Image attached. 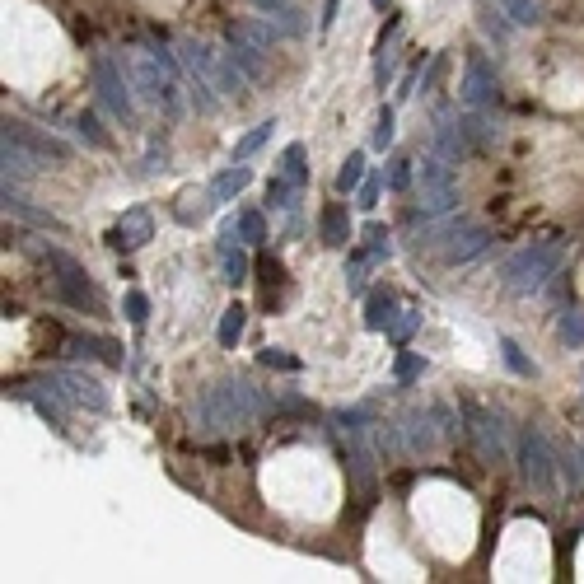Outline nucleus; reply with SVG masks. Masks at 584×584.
<instances>
[{
	"instance_id": "nucleus-1",
	"label": "nucleus",
	"mask_w": 584,
	"mask_h": 584,
	"mask_svg": "<svg viewBox=\"0 0 584 584\" xmlns=\"http://www.w3.org/2000/svg\"><path fill=\"white\" fill-rule=\"evenodd\" d=\"M253 416H262V393H257L248 379H220V384L206 388L197 398V407H192V421H197L201 435L248 426Z\"/></svg>"
},
{
	"instance_id": "nucleus-2",
	"label": "nucleus",
	"mask_w": 584,
	"mask_h": 584,
	"mask_svg": "<svg viewBox=\"0 0 584 584\" xmlns=\"http://www.w3.org/2000/svg\"><path fill=\"white\" fill-rule=\"evenodd\" d=\"M458 211V178L454 164L444 155H426L416 159V206L407 211L412 225H426V220H440V215Z\"/></svg>"
},
{
	"instance_id": "nucleus-3",
	"label": "nucleus",
	"mask_w": 584,
	"mask_h": 584,
	"mask_svg": "<svg viewBox=\"0 0 584 584\" xmlns=\"http://www.w3.org/2000/svg\"><path fill=\"white\" fill-rule=\"evenodd\" d=\"M38 257L57 271V300L66 304V309H75V314H94V318L108 314L99 285L89 281V271L80 267L71 253H61V248H52V243H38Z\"/></svg>"
},
{
	"instance_id": "nucleus-4",
	"label": "nucleus",
	"mask_w": 584,
	"mask_h": 584,
	"mask_svg": "<svg viewBox=\"0 0 584 584\" xmlns=\"http://www.w3.org/2000/svg\"><path fill=\"white\" fill-rule=\"evenodd\" d=\"M561 267V239H547V243H533V248H519V253L500 267V281L510 295H533L542 285L556 276Z\"/></svg>"
},
{
	"instance_id": "nucleus-5",
	"label": "nucleus",
	"mask_w": 584,
	"mask_h": 584,
	"mask_svg": "<svg viewBox=\"0 0 584 584\" xmlns=\"http://www.w3.org/2000/svg\"><path fill=\"white\" fill-rule=\"evenodd\" d=\"M89 71H94V94H99V103L122 122V127H131V122H136V94H131V80H127V61L99 52V57L89 61Z\"/></svg>"
},
{
	"instance_id": "nucleus-6",
	"label": "nucleus",
	"mask_w": 584,
	"mask_h": 584,
	"mask_svg": "<svg viewBox=\"0 0 584 584\" xmlns=\"http://www.w3.org/2000/svg\"><path fill=\"white\" fill-rule=\"evenodd\" d=\"M463 412H468L463 435L482 449L486 463H505V454H510V426H505V412H491V407H482V402H463Z\"/></svg>"
},
{
	"instance_id": "nucleus-7",
	"label": "nucleus",
	"mask_w": 584,
	"mask_h": 584,
	"mask_svg": "<svg viewBox=\"0 0 584 584\" xmlns=\"http://www.w3.org/2000/svg\"><path fill=\"white\" fill-rule=\"evenodd\" d=\"M500 94V80L496 71H491V61H486V52H477L472 47L468 57H463V80H458V103L463 108H491Z\"/></svg>"
},
{
	"instance_id": "nucleus-8",
	"label": "nucleus",
	"mask_w": 584,
	"mask_h": 584,
	"mask_svg": "<svg viewBox=\"0 0 584 584\" xmlns=\"http://www.w3.org/2000/svg\"><path fill=\"white\" fill-rule=\"evenodd\" d=\"M556 468H561V463H556L547 435H542V430H528L524 444H519V472H524V482L547 496V491L556 486Z\"/></svg>"
},
{
	"instance_id": "nucleus-9",
	"label": "nucleus",
	"mask_w": 584,
	"mask_h": 584,
	"mask_svg": "<svg viewBox=\"0 0 584 584\" xmlns=\"http://www.w3.org/2000/svg\"><path fill=\"white\" fill-rule=\"evenodd\" d=\"M0 136H10V141H19L24 150H33L43 164H47V159H57V164H66V159H71V145L57 141V136H47V131H38V127H29V122H19V117H5Z\"/></svg>"
},
{
	"instance_id": "nucleus-10",
	"label": "nucleus",
	"mask_w": 584,
	"mask_h": 584,
	"mask_svg": "<svg viewBox=\"0 0 584 584\" xmlns=\"http://www.w3.org/2000/svg\"><path fill=\"white\" fill-rule=\"evenodd\" d=\"M486 243H491V229L486 225H472V220H463L458 215V225L449 229V239H444V262L449 267H463V262H472L477 253H486Z\"/></svg>"
},
{
	"instance_id": "nucleus-11",
	"label": "nucleus",
	"mask_w": 584,
	"mask_h": 584,
	"mask_svg": "<svg viewBox=\"0 0 584 584\" xmlns=\"http://www.w3.org/2000/svg\"><path fill=\"white\" fill-rule=\"evenodd\" d=\"M52 384L66 393V402H75V407H89V412H108V393H103V384L94 379V374H80V370H57L47 374Z\"/></svg>"
},
{
	"instance_id": "nucleus-12",
	"label": "nucleus",
	"mask_w": 584,
	"mask_h": 584,
	"mask_svg": "<svg viewBox=\"0 0 584 584\" xmlns=\"http://www.w3.org/2000/svg\"><path fill=\"white\" fill-rule=\"evenodd\" d=\"M150 234H155V220H150V211H145V206H131V211L113 225L108 243H113L117 253H136V248H145V243H150Z\"/></svg>"
},
{
	"instance_id": "nucleus-13",
	"label": "nucleus",
	"mask_w": 584,
	"mask_h": 584,
	"mask_svg": "<svg viewBox=\"0 0 584 584\" xmlns=\"http://www.w3.org/2000/svg\"><path fill=\"white\" fill-rule=\"evenodd\" d=\"M253 10L267 19V24H276L281 38H304V33H309V19H304V10L295 0H253Z\"/></svg>"
},
{
	"instance_id": "nucleus-14",
	"label": "nucleus",
	"mask_w": 584,
	"mask_h": 584,
	"mask_svg": "<svg viewBox=\"0 0 584 584\" xmlns=\"http://www.w3.org/2000/svg\"><path fill=\"white\" fill-rule=\"evenodd\" d=\"M0 206H5V215H15V220H24V225H33V229H52V234H66V225H61L57 215L43 211V206H33V201H24L15 183H5V192H0Z\"/></svg>"
},
{
	"instance_id": "nucleus-15",
	"label": "nucleus",
	"mask_w": 584,
	"mask_h": 584,
	"mask_svg": "<svg viewBox=\"0 0 584 584\" xmlns=\"http://www.w3.org/2000/svg\"><path fill=\"white\" fill-rule=\"evenodd\" d=\"M430 421H435V407H412V412L402 416V435H407V454L426 458L430 449H435V430H430Z\"/></svg>"
},
{
	"instance_id": "nucleus-16",
	"label": "nucleus",
	"mask_w": 584,
	"mask_h": 584,
	"mask_svg": "<svg viewBox=\"0 0 584 584\" xmlns=\"http://www.w3.org/2000/svg\"><path fill=\"white\" fill-rule=\"evenodd\" d=\"M468 150H472V145H468V136H463L458 113H440V117H435V155H444L449 164H458Z\"/></svg>"
},
{
	"instance_id": "nucleus-17",
	"label": "nucleus",
	"mask_w": 584,
	"mask_h": 584,
	"mask_svg": "<svg viewBox=\"0 0 584 584\" xmlns=\"http://www.w3.org/2000/svg\"><path fill=\"white\" fill-rule=\"evenodd\" d=\"M346 477H351V486H356L360 500L374 496V454L365 449V440H351V449H346Z\"/></svg>"
},
{
	"instance_id": "nucleus-18",
	"label": "nucleus",
	"mask_w": 584,
	"mask_h": 584,
	"mask_svg": "<svg viewBox=\"0 0 584 584\" xmlns=\"http://www.w3.org/2000/svg\"><path fill=\"white\" fill-rule=\"evenodd\" d=\"M253 183V169H248V159H234V164H229V169H220L211 178V187H206V192H211V201L215 206H229V201L239 197L243 187Z\"/></svg>"
},
{
	"instance_id": "nucleus-19",
	"label": "nucleus",
	"mask_w": 584,
	"mask_h": 584,
	"mask_svg": "<svg viewBox=\"0 0 584 584\" xmlns=\"http://www.w3.org/2000/svg\"><path fill=\"white\" fill-rule=\"evenodd\" d=\"M318 239L328 243V248H346L351 243V211H346V201H328L323 215H318Z\"/></svg>"
},
{
	"instance_id": "nucleus-20",
	"label": "nucleus",
	"mask_w": 584,
	"mask_h": 584,
	"mask_svg": "<svg viewBox=\"0 0 584 584\" xmlns=\"http://www.w3.org/2000/svg\"><path fill=\"white\" fill-rule=\"evenodd\" d=\"M0 164H5V183H29L33 173L43 169V159L33 155V150H24V145L19 141H10V136H5V150H0Z\"/></svg>"
},
{
	"instance_id": "nucleus-21",
	"label": "nucleus",
	"mask_w": 584,
	"mask_h": 584,
	"mask_svg": "<svg viewBox=\"0 0 584 584\" xmlns=\"http://www.w3.org/2000/svg\"><path fill=\"white\" fill-rule=\"evenodd\" d=\"M229 38H239V43L257 47V52H271L276 38H281V29H276V24H257V19H234V24H229Z\"/></svg>"
},
{
	"instance_id": "nucleus-22",
	"label": "nucleus",
	"mask_w": 584,
	"mask_h": 584,
	"mask_svg": "<svg viewBox=\"0 0 584 584\" xmlns=\"http://www.w3.org/2000/svg\"><path fill=\"white\" fill-rule=\"evenodd\" d=\"M398 314H402L398 295L379 290V295H370V304H365V328H370V332H388L393 323H398Z\"/></svg>"
},
{
	"instance_id": "nucleus-23",
	"label": "nucleus",
	"mask_w": 584,
	"mask_h": 584,
	"mask_svg": "<svg viewBox=\"0 0 584 584\" xmlns=\"http://www.w3.org/2000/svg\"><path fill=\"white\" fill-rule=\"evenodd\" d=\"M225 52H229V61H234V66L253 80V85H262V75H267V52H257V47L239 43V38H229Z\"/></svg>"
},
{
	"instance_id": "nucleus-24",
	"label": "nucleus",
	"mask_w": 584,
	"mask_h": 584,
	"mask_svg": "<svg viewBox=\"0 0 584 584\" xmlns=\"http://www.w3.org/2000/svg\"><path fill=\"white\" fill-rule=\"evenodd\" d=\"M66 356H99V360H108V365H122V346L117 342H108V337H71L66 342Z\"/></svg>"
},
{
	"instance_id": "nucleus-25",
	"label": "nucleus",
	"mask_w": 584,
	"mask_h": 584,
	"mask_svg": "<svg viewBox=\"0 0 584 584\" xmlns=\"http://www.w3.org/2000/svg\"><path fill=\"white\" fill-rule=\"evenodd\" d=\"M458 122H463V136H468L472 150H486V145L500 141V131L482 117V108H463V113H458Z\"/></svg>"
},
{
	"instance_id": "nucleus-26",
	"label": "nucleus",
	"mask_w": 584,
	"mask_h": 584,
	"mask_svg": "<svg viewBox=\"0 0 584 584\" xmlns=\"http://www.w3.org/2000/svg\"><path fill=\"white\" fill-rule=\"evenodd\" d=\"M556 463H561V472H566L570 500H580L584 496V444H570V449H561V454H556Z\"/></svg>"
},
{
	"instance_id": "nucleus-27",
	"label": "nucleus",
	"mask_w": 584,
	"mask_h": 584,
	"mask_svg": "<svg viewBox=\"0 0 584 584\" xmlns=\"http://www.w3.org/2000/svg\"><path fill=\"white\" fill-rule=\"evenodd\" d=\"M243 328H248V309L243 304H229L225 314H220V328H215V342H220V351H234L243 337Z\"/></svg>"
},
{
	"instance_id": "nucleus-28",
	"label": "nucleus",
	"mask_w": 584,
	"mask_h": 584,
	"mask_svg": "<svg viewBox=\"0 0 584 584\" xmlns=\"http://www.w3.org/2000/svg\"><path fill=\"white\" fill-rule=\"evenodd\" d=\"M304 187L300 183H290V178H285V173H271V183H267V211H295V206H300V197Z\"/></svg>"
},
{
	"instance_id": "nucleus-29",
	"label": "nucleus",
	"mask_w": 584,
	"mask_h": 584,
	"mask_svg": "<svg viewBox=\"0 0 584 584\" xmlns=\"http://www.w3.org/2000/svg\"><path fill=\"white\" fill-rule=\"evenodd\" d=\"M309 145L304 141H295V145H285V155H281V164H276V173H285L290 183H300V187H309Z\"/></svg>"
},
{
	"instance_id": "nucleus-30",
	"label": "nucleus",
	"mask_w": 584,
	"mask_h": 584,
	"mask_svg": "<svg viewBox=\"0 0 584 584\" xmlns=\"http://www.w3.org/2000/svg\"><path fill=\"white\" fill-rule=\"evenodd\" d=\"M360 183H365V150H351L346 164L337 169V197H356Z\"/></svg>"
},
{
	"instance_id": "nucleus-31",
	"label": "nucleus",
	"mask_w": 584,
	"mask_h": 584,
	"mask_svg": "<svg viewBox=\"0 0 584 584\" xmlns=\"http://www.w3.org/2000/svg\"><path fill=\"white\" fill-rule=\"evenodd\" d=\"M248 271H253V262H248V253H243V243H234V248L220 253V281L225 285H243L248 281Z\"/></svg>"
},
{
	"instance_id": "nucleus-32",
	"label": "nucleus",
	"mask_w": 584,
	"mask_h": 584,
	"mask_svg": "<svg viewBox=\"0 0 584 584\" xmlns=\"http://www.w3.org/2000/svg\"><path fill=\"white\" fill-rule=\"evenodd\" d=\"M491 5H496L505 19L524 24V29H538V24H542V5H538V0H491Z\"/></svg>"
},
{
	"instance_id": "nucleus-33",
	"label": "nucleus",
	"mask_w": 584,
	"mask_h": 584,
	"mask_svg": "<svg viewBox=\"0 0 584 584\" xmlns=\"http://www.w3.org/2000/svg\"><path fill=\"white\" fill-rule=\"evenodd\" d=\"M477 24H482V33L486 38H491V43L496 47H505L510 43V33H514V19H505L496 10V5H482V10H477Z\"/></svg>"
},
{
	"instance_id": "nucleus-34",
	"label": "nucleus",
	"mask_w": 584,
	"mask_h": 584,
	"mask_svg": "<svg viewBox=\"0 0 584 584\" xmlns=\"http://www.w3.org/2000/svg\"><path fill=\"white\" fill-rule=\"evenodd\" d=\"M271 131H276V117H267V122H257L248 136H239V145H234V159H253L262 145L271 141Z\"/></svg>"
},
{
	"instance_id": "nucleus-35",
	"label": "nucleus",
	"mask_w": 584,
	"mask_h": 584,
	"mask_svg": "<svg viewBox=\"0 0 584 584\" xmlns=\"http://www.w3.org/2000/svg\"><path fill=\"white\" fill-rule=\"evenodd\" d=\"M393 141H398V117H393V108H379V117H374V131H370V145L374 150H393Z\"/></svg>"
},
{
	"instance_id": "nucleus-36",
	"label": "nucleus",
	"mask_w": 584,
	"mask_h": 584,
	"mask_svg": "<svg viewBox=\"0 0 584 584\" xmlns=\"http://www.w3.org/2000/svg\"><path fill=\"white\" fill-rule=\"evenodd\" d=\"M384 187H388V173L374 169L370 178L360 183V192H356V206H360V211H374V206H379V197H384Z\"/></svg>"
},
{
	"instance_id": "nucleus-37",
	"label": "nucleus",
	"mask_w": 584,
	"mask_h": 584,
	"mask_svg": "<svg viewBox=\"0 0 584 584\" xmlns=\"http://www.w3.org/2000/svg\"><path fill=\"white\" fill-rule=\"evenodd\" d=\"M556 332H561V342H566L570 351H580V346H584V314H580V309H566V314H561V323H556Z\"/></svg>"
},
{
	"instance_id": "nucleus-38",
	"label": "nucleus",
	"mask_w": 584,
	"mask_h": 584,
	"mask_svg": "<svg viewBox=\"0 0 584 584\" xmlns=\"http://www.w3.org/2000/svg\"><path fill=\"white\" fill-rule=\"evenodd\" d=\"M239 239L248 243V248L267 243V220H262V211H239Z\"/></svg>"
},
{
	"instance_id": "nucleus-39",
	"label": "nucleus",
	"mask_w": 584,
	"mask_h": 584,
	"mask_svg": "<svg viewBox=\"0 0 584 584\" xmlns=\"http://www.w3.org/2000/svg\"><path fill=\"white\" fill-rule=\"evenodd\" d=\"M500 356H505V365H510L519 379H533V374H538V365H533V360L519 351V342H510V337H500Z\"/></svg>"
},
{
	"instance_id": "nucleus-40",
	"label": "nucleus",
	"mask_w": 584,
	"mask_h": 584,
	"mask_svg": "<svg viewBox=\"0 0 584 584\" xmlns=\"http://www.w3.org/2000/svg\"><path fill=\"white\" fill-rule=\"evenodd\" d=\"M75 136H80V141L89 145V150H108V136H103L99 131V122H94V113H75Z\"/></svg>"
},
{
	"instance_id": "nucleus-41",
	"label": "nucleus",
	"mask_w": 584,
	"mask_h": 584,
	"mask_svg": "<svg viewBox=\"0 0 584 584\" xmlns=\"http://www.w3.org/2000/svg\"><path fill=\"white\" fill-rule=\"evenodd\" d=\"M365 253H370L374 262L393 257V234H388L384 225H365Z\"/></svg>"
},
{
	"instance_id": "nucleus-42",
	"label": "nucleus",
	"mask_w": 584,
	"mask_h": 584,
	"mask_svg": "<svg viewBox=\"0 0 584 584\" xmlns=\"http://www.w3.org/2000/svg\"><path fill=\"white\" fill-rule=\"evenodd\" d=\"M416 183V159H388V187L393 192H407V187Z\"/></svg>"
},
{
	"instance_id": "nucleus-43",
	"label": "nucleus",
	"mask_w": 584,
	"mask_h": 584,
	"mask_svg": "<svg viewBox=\"0 0 584 584\" xmlns=\"http://www.w3.org/2000/svg\"><path fill=\"white\" fill-rule=\"evenodd\" d=\"M421 374H426V360L416 356V351H398V365H393V379H398V384H416Z\"/></svg>"
},
{
	"instance_id": "nucleus-44",
	"label": "nucleus",
	"mask_w": 584,
	"mask_h": 584,
	"mask_svg": "<svg viewBox=\"0 0 584 584\" xmlns=\"http://www.w3.org/2000/svg\"><path fill=\"white\" fill-rule=\"evenodd\" d=\"M257 360H262L267 370H285V374H300L304 370L300 356H285L281 346H267V351H257Z\"/></svg>"
},
{
	"instance_id": "nucleus-45",
	"label": "nucleus",
	"mask_w": 584,
	"mask_h": 584,
	"mask_svg": "<svg viewBox=\"0 0 584 584\" xmlns=\"http://www.w3.org/2000/svg\"><path fill=\"white\" fill-rule=\"evenodd\" d=\"M374 257L365 253V248H356L351 253V267H346V285H351V295H365V267H370Z\"/></svg>"
},
{
	"instance_id": "nucleus-46",
	"label": "nucleus",
	"mask_w": 584,
	"mask_h": 584,
	"mask_svg": "<svg viewBox=\"0 0 584 584\" xmlns=\"http://www.w3.org/2000/svg\"><path fill=\"white\" fill-rule=\"evenodd\" d=\"M421 328V309H402L398 314V323H393V328H388V337H393V342H407V337H412V332Z\"/></svg>"
},
{
	"instance_id": "nucleus-47",
	"label": "nucleus",
	"mask_w": 584,
	"mask_h": 584,
	"mask_svg": "<svg viewBox=\"0 0 584 584\" xmlns=\"http://www.w3.org/2000/svg\"><path fill=\"white\" fill-rule=\"evenodd\" d=\"M393 71H398V52L388 47V52H379V61H374V89L393 85Z\"/></svg>"
},
{
	"instance_id": "nucleus-48",
	"label": "nucleus",
	"mask_w": 584,
	"mask_h": 584,
	"mask_svg": "<svg viewBox=\"0 0 584 584\" xmlns=\"http://www.w3.org/2000/svg\"><path fill=\"white\" fill-rule=\"evenodd\" d=\"M337 426H342L346 435H351V440H356L360 430L370 426V412H365V407H356V412H337Z\"/></svg>"
},
{
	"instance_id": "nucleus-49",
	"label": "nucleus",
	"mask_w": 584,
	"mask_h": 584,
	"mask_svg": "<svg viewBox=\"0 0 584 584\" xmlns=\"http://www.w3.org/2000/svg\"><path fill=\"white\" fill-rule=\"evenodd\" d=\"M122 309H127V318H131V323H136V328H141L145 318H150V300H145L141 290H131V295H127V304H122Z\"/></svg>"
},
{
	"instance_id": "nucleus-50",
	"label": "nucleus",
	"mask_w": 584,
	"mask_h": 584,
	"mask_svg": "<svg viewBox=\"0 0 584 584\" xmlns=\"http://www.w3.org/2000/svg\"><path fill=\"white\" fill-rule=\"evenodd\" d=\"M444 66H449V57H444V52H435V61H430V66H426V75H421V94H430V89L440 85Z\"/></svg>"
},
{
	"instance_id": "nucleus-51",
	"label": "nucleus",
	"mask_w": 584,
	"mask_h": 584,
	"mask_svg": "<svg viewBox=\"0 0 584 584\" xmlns=\"http://www.w3.org/2000/svg\"><path fill=\"white\" fill-rule=\"evenodd\" d=\"M337 15H342V0H323V15H318V29L328 33L332 24H337Z\"/></svg>"
},
{
	"instance_id": "nucleus-52",
	"label": "nucleus",
	"mask_w": 584,
	"mask_h": 584,
	"mask_svg": "<svg viewBox=\"0 0 584 584\" xmlns=\"http://www.w3.org/2000/svg\"><path fill=\"white\" fill-rule=\"evenodd\" d=\"M164 159H169V150L159 145V150H150V164H145V169H150V173H155V169H164Z\"/></svg>"
},
{
	"instance_id": "nucleus-53",
	"label": "nucleus",
	"mask_w": 584,
	"mask_h": 584,
	"mask_svg": "<svg viewBox=\"0 0 584 584\" xmlns=\"http://www.w3.org/2000/svg\"><path fill=\"white\" fill-rule=\"evenodd\" d=\"M374 10H379V15H388V10H393V0H370Z\"/></svg>"
}]
</instances>
